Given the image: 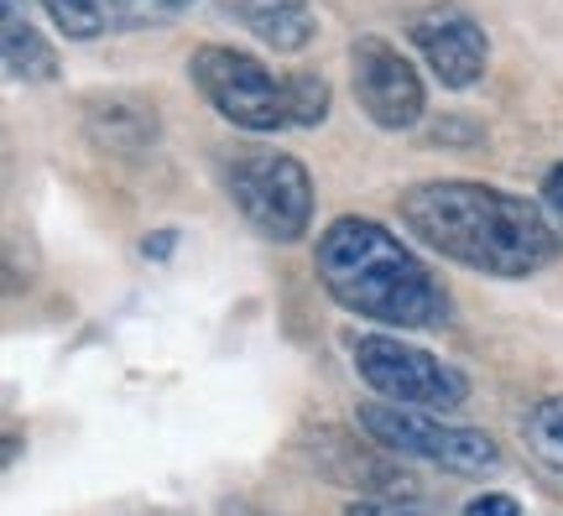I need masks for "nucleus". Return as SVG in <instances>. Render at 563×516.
Returning a JSON list of instances; mask_svg holds the SVG:
<instances>
[{
    "label": "nucleus",
    "mask_w": 563,
    "mask_h": 516,
    "mask_svg": "<svg viewBox=\"0 0 563 516\" xmlns=\"http://www.w3.org/2000/svg\"><path fill=\"white\" fill-rule=\"evenodd\" d=\"M141 251H146V256H167V251H173V230H157V240H146Z\"/></svg>",
    "instance_id": "a211bd4d"
},
{
    "label": "nucleus",
    "mask_w": 563,
    "mask_h": 516,
    "mask_svg": "<svg viewBox=\"0 0 563 516\" xmlns=\"http://www.w3.org/2000/svg\"><path fill=\"white\" fill-rule=\"evenodd\" d=\"M350 516H418V512H407L397 501H365V506H355Z\"/></svg>",
    "instance_id": "f3484780"
},
{
    "label": "nucleus",
    "mask_w": 563,
    "mask_h": 516,
    "mask_svg": "<svg viewBox=\"0 0 563 516\" xmlns=\"http://www.w3.org/2000/svg\"><path fill=\"white\" fill-rule=\"evenodd\" d=\"M0 58H5V74H11V79H26V84L58 79V53H53L47 37L32 26L21 0H5V17H0Z\"/></svg>",
    "instance_id": "9d476101"
},
{
    "label": "nucleus",
    "mask_w": 563,
    "mask_h": 516,
    "mask_svg": "<svg viewBox=\"0 0 563 516\" xmlns=\"http://www.w3.org/2000/svg\"><path fill=\"white\" fill-rule=\"evenodd\" d=\"M543 209H548V219H553V230L563 235V162H559V167H548V178H543Z\"/></svg>",
    "instance_id": "2eb2a0df"
},
{
    "label": "nucleus",
    "mask_w": 563,
    "mask_h": 516,
    "mask_svg": "<svg viewBox=\"0 0 563 516\" xmlns=\"http://www.w3.org/2000/svg\"><path fill=\"white\" fill-rule=\"evenodd\" d=\"M224 194L245 215V224L256 235L292 245L308 235L313 224V178L298 157L287 152H266V146H245L235 157H224L220 167Z\"/></svg>",
    "instance_id": "7ed1b4c3"
},
{
    "label": "nucleus",
    "mask_w": 563,
    "mask_h": 516,
    "mask_svg": "<svg viewBox=\"0 0 563 516\" xmlns=\"http://www.w3.org/2000/svg\"><path fill=\"white\" fill-rule=\"evenodd\" d=\"M350 84L361 110L382 131H412L428 110V89H422L418 68L391 47L386 37H355L350 42Z\"/></svg>",
    "instance_id": "0eeeda50"
},
{
    "label": "nucleus",
    "mask_w": 563,
    "mask_h": 516,
    "mask_svg": "<svg viewBox=\"0 0 563 516\" xmlns=\"http://www.w3.org/2000/svg\"><path fill=\"white\" fill-rule=\"evenodd\" d=\"M173 6H178V11H183V6H194V0H173Z\"/></svg>",
    "instance_id": "6ab92c4d"
},
{
    "label": "nucleus",
    "mask_w": 563,
    "mask_h": 516,
    "mask_svg": "<svg viewBox=\"0 0 563 516\" xmlns=\"http://www.w3.org/2000/svg\"><path fill=\"white\" fill-rule=\"evenodd\" d=\"M522 433H527V449L563 480V392L559 397H543L532 413H527Z\"/></svg>",
    "instance_id": "f8f14e48"
},
{
    "label": "nucleus",
    "mask_w": 563,
    "mask_h": 516,
    "mask_svg": "<svg viewBox=\"0 0 563 516\" xmlns=\"http://www.w3.org/2000/svg\"><path fill=\"white\" fill-rule=\"evenodd\" d=\"M397 215L428 251L496 282L538 277L563 251V235L553 230L543 204L490 183H412L397 199Z\"/></svg>",
    "instance_id": "f257e3e1"
},
{
    "label": "nucleus",
    "mask_w": 563,
    "mask_h": 516,
    "mask_svg": "<svg viewBox=\"0 0 563 516\" xmlns=\"http://www.w3.org/2000/svg\"><path fill=\"white\" fill-rule=\"evenodd\" d=\"M355 422L376 449L439 464L449 475H490L501 464L496 438L481 428H464V422H443L439 413H418V407H397V402H361Z\"/></svg>",
    "instance_id": "20e7f679"
},
{
    "label": "nucleus",
    "mask_w": 563,
    "mask_h": 516,
    "mask_svg": "<svg viewBox=\"0 0 563 516\" xmlns=\"http://www.w3.org/2000/svg\"><path fill=\"white\" fill-rule=\"evenodd\" d=\"M235 11L272 53H302L319 32V17L308 0H235Z\"/></svg>",
    "instance_id": "9b49d317"
},
{
    "label": "nucleus",
    "mask_w": 563,
    "mask_h": 516,
    "mask_svg": "<svg viewBox=\"0 0 563 516\" xmlns=\"http://www.w3.org/2000/svg\"><path fill=\"white\" fill-rule=\"evenodd\" d=\"M287 79H292V116H298V125L302 131L323 125V116H329V84L319 74H287Z\"/></svg>",
    "instance_id": "ddd939ff"
},
{
    "label": "nucleus",
    "mask_w": 563,
    "mask_h": 516,
    "mask_svg": "<svg viewBox=\"0 0 563 516\" xmlns=\"http://www.w3.org/2000/svg\"><path fill=\"white\" fill-rule=\"evenodd\" d=\"M323 293L344 314L386 323V329H443L449 323V293L386 224L361 215L329 219L313 251Z\"/></svg>",
    "instance_id": "f03ea898"
},
{
    "label": "nucleus",
    "mask_w": 563,
    "mask_h": 516,
    "mask_svg": "<svg viewBox=\"0 0 563 516\" xmlns=\"http://www.w3.org/2000/svg\"><path fill=\"white\" fill-rule=\"evenodd\" d=\"M188 79L241 131H287V125H298V116H292V79L287 74L277 79L262 58H251L241 47H220V42L199 47L188 58Z\"/></svg>",
    "instance_id": "423d86ee"
},
{
    "label": "nucleus",
    "mask_w": 563,
    "mask_h": 516,
    "mask_svg": "<svg viewBox=\"0 0 563 516\" xmlns=\"http://www.w3.org/2000/svg\"><path fill=\"white\" fill-rule=\"evenodd\" d=\"M42 11L68 42H95L104 32H141V26L178 17L173 0H42Z\"/></svg>",
    "instance_id": "1a4fd4ad"
},
{
    "label": "nucleus",
    "mask_w": 563,
    "mask_h": 516,
    "mask_svg": "<svg viewBox=\"0 0 563 516\" xmlns=\"http://www.w3.org/2000/svg\"><path fill=\"white\" fill-rule=\"evenodd\" d=\"M355 355V376L376 392L382 402L397 407H418V413H460L470 402V376L460 365L439 360L422 344H407L397 334H361L350 344Z\"/></svg>",
    "instance_id": "39448f33"
},
{
    "label": "nucleus",
    "mask_w": 563,
    "mask_h": 516,
    "mask_svg": "<svg viewBox=\"0 0 563 516\" xmlns=\"http://www.w3.org/2000/svg\"><path fill=\"white\" fill-rule=\"evenodd\" d=\"M464 516H522V506H517V496H506V491H485V496H475L464 506Z\"/></svg>",
    "instance_id": "4468645a"
},
{
    "label": "nucleus",
    "mask_w": 563,
    "mask_h": 516,
    "mask_svg": "<svg viewBox=\"0 0 563 516\" xmlns=\"http://www.w3.org/2000/svg\"><path fill=\"white\" fill-rule=\"evenodd\" d=\"M110 110H115V125H125V116H131L136 105H110ZM95 141H100V146H110V152H125V136H121V131H104V136H95Z\"/></svg>",
    "instance_id": "dca6fc26"
},
{
    "label": "nucleus",
    "mask_w": 563,
    "mask_h": 516,
    "mask_svg": "<svg viewBox=\"0 0 563 516\" xmlns=\"http://www.w3.org/2000/svg\"><path fill=\"white\" fill-rule=\"evenodd\" d=\"M407 37L412 47L422 53V63L433 68V79L443 89H470V84H481L485 74V58H490V42H485L481 21L460 11V6H422L418 17L407 21Z\"/></svg>",
    "instance_id": "6e6552de"
}]
</instances>
